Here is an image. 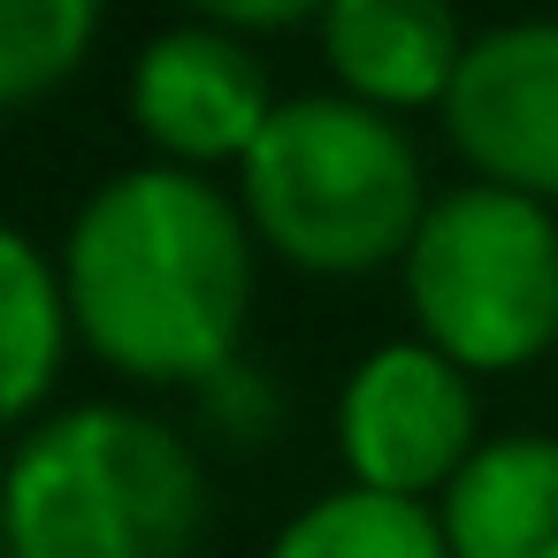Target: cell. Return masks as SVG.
Returning a JSON list of instances; mask_svg holds the SVG:
<instances>
[{"mask_svg": "<svg viewBox=\"0 0 558 558\" xmlns=\"http://www.w3.org/2000/svg\"><path fill=\"white\" fill-rule=\"evenodd\" d=\"M192 9H199L215 32H283V24L329 16V0H192Z\"/></svg>", "mask_w": 558, "mask_h": 558, "instance_id": "obj_13", "label": "cell"}, {"mask_svg": "<svg viewBox=\"0 0 558 558\" xmlns=\"http://www.w3.org/2000/svg\"><path fill=\"white\" fill-rule=\"evenodd\" d=\"M444 123H451V146L482 169V184L550 207L558 199V16L497 24L466 39Z\"/></svg>", "mask_w": 558, "mask_h": 558, "instance_id": "obj_6", "label": "cell"}, {"mask_svg": "<svg viewBox=\"0 0 558 558\" xmlns=\"http://www.w3.org/2000/svg\"><path fill=\"white\" fill-rule=\"evenodd\" d=\"M238 192L253 238H268L283 260L314 276H360L405 260L436 207L421 192V154L398 131V116L360 108L344 93L283 100L260 146L245 154Z\"/></svg>", "mask_w": 558, "mask_h": 558, "instance_id": "obj_3", "label": "cell"}, {"mask_svg": "<svg viewBox=\"0 0 558 558\" xmlns=\"http://www.w3.org/2000/svg\"><path fill=\"white\" fill-rule=\"evenodd\" d=\"M16 558H192L207 482L192 444L138 405H77L39 421L0 474Z\"/></svg>", "mask_w": 558, "mask_h": 558, "instance_id": "obj_2", "label": "cell"}, {"mask_svg": "<svg viewBox=\"0 0 558 558\" xmlns=\"http://www.w3.org/2000/svg\"><path fill=\"white\" fill-rule=\"evenodd\" d=\"M276 108L283 100L268 93V70L245 54L238 32L215 24H177L146 39V54L131 62V116L177 169H215V161L245 169Z\"/></svg>", "mask_w": 558, "mask_h": 558, "instance_id": "obj_7", "label": "cell"}, {"mask_svg": "<svg viewBox=\"0 0 558 558\" xmlns=\"http://www.w3.org/2000/svg\"><path fill=\"white\" fill-rule=\"evenodd\" d=\"M436 520L451 558H558V436H489Z\"/></svg>", "mask_w": 558, "mask_h": 558, "instance_id": "obj_9", "label": "cell"}, {"mask_svg": "<svg viewBox=\"0 0 558 558\" xmlns=\"http://www.w3.org/2000/svg\"><path fill=\"white\" fill-rule=\"evenodd\" d=\"M62 291L77 337L131 383H215L253 314V222L199 169L146 161L108 177L70 238Z\"/></svg>", "mask_w": 558, "mask_h": 558, "instance_id": "obj_1", "label": "cell"}, {"mask_svg": "<svg viewBox=\"0 0 558 558\" xmlns=\"http://www.w3.org/2000/svg\"><path fill=\"white\" fill-rule=\"evenodd\" d=\"M0 558H16V550H9V527H0Z\"/></svg>", "mask_w": 558, "mask_h": 558, "instance_id": "obj_14", "label": "cell"}, {"mask_svg": "<svg viewBox=\"0 0 558 558\" xmlns=\"http://www.w3.org/2000/svg\"><path fill=\"white\" fill-rule=\"evenodd\" d=\"M337 451L352 466V489L428 505V489H451L459 466L482 451V436H474V375L459 360H444L436 344H421V337L375 344L344 375Z\"/></svg>", "mask_w": 558, "mask_h": 558, "instance_id": "obj_5", "label": "cell"}, {"mask_svg": "<svg viewBox=\"0 0 558 558\" xmlns=\"http://www.w3.org/2000/svg\"><path fill=\"white\" fill-rule=\"evenodd\" d=\"M322 54H329L344 100L405 116V108L451 100L466 39H459L451 0H329Z\"/></svg>", "mask_w": 558, "mask_h": 558, "instance_id": "obj_8", "label": "cell"}, {"mask_svg": "<svg viewBox=\"0 0 558 558\" xmlns=\"http://www.w3.org/2000/svg\"><path fill=\"white\" fill-rule=\"evenodd\" d=\"M100 39V0H0V116L70 85Z\"/></svg>", "mask_w": 558, "mask_h": 558, "instance_id": "obj_12", "label": "cell"}, {"mask_svg": "<svg viewBox=\"0 0 558 558\" xmlns=\"http://www.w3.org/2000/svg\"><path fill=\"white\" fill-rule=\"evenodd\" d=\"M268 558H451V543H444V520L413 497L329 489L276 527Z\"/></svg>", "mask_w": 558, "mask_h": 558, "instance_id": "obj_11", "label": "cell"}, {"mask_svg": "<svg viewBox=\"0 0 558 558\" xmlns=\"http://www.w3.org/2000/svg\"><path fill=\"white\" fill-rule=\"evenodd\" d=\"M405 306L421 344L466 375H512L558 352V222L543 199L459 184L428 207L405 253Z\"/></svg>", "mask_w": 558, "mask_h": 558, "instance_id": "obj_4", "label": "cell"}, {"mask_svg": "<svg viewBox=\"0 0 558 558\" xmlns=\"http://www.w3.org/2000/svg\"><path fill=\"white\" fill-rule=\"evenodd\" d=\"M70 291L62 268L24 238L16 222H0V428L32 421L54 398L62 352H70Z\"/></svg>", "mask_w": 558, "mask_h": 558, "instance_id": "obj_10", "label": "cell"}]
</instances>
